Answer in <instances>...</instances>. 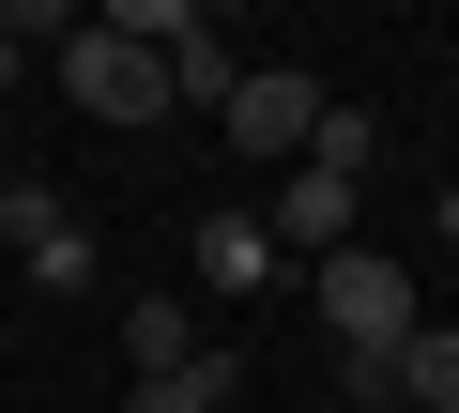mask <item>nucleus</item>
<instances>
[{"label": "nucleus", "instance_id": "obj_1", "mask_svg": "<svg viewBox=\"0 0 459 413\" xmlns=\"http://www.w3.org/2000/svg\"><path fill=\"white\" fill-rule=\"evenodd\" d=\"M62 92H77V123H153V108H169V62L123 47L108 16H77V31H62Z\"/></svg>", "mask_w": 459, "mask_h": 413}, {"label": "nucleus", "instance_id": "obj_2", "mask_svg": "<svg viewBox=\"0 0 459 413\" xmlns=\"http://www.w3.org/2000/svg\"><path fill=\"white\" fill-rule=\"evenodd\" d=\"M307 306L337 322V352H398V337H413V291H398V261H383V245L307 261Z\"/></svg>", "mask_w": 459, "mask_h": 413}, {"label": "nucleus", "instance_id": "obj_3", "mask_svg": "<svg viewBox=\"0 0 459 413\" xmlns=\"http://www.w3.org/2000/svg\"><path fill=\"white\" fill-rule=\"evenodd\" d=\"M0 245L31 261V291H92V215L47 184H0Z\"/></svg>", "mask_w": 459, "mask_h": 413}, {"label": "nucleus", "instance_id": "obj_4", "mask_svg": "<svg viewBox=\"0 0 459 413\" xmlns=\"http://www.w3.org/2000/svg\"><path fill=\"white\" fill-rule=\"evenodd\" d=\"M230 138H246L261 168H291L307 153V123H322V77H291V62H246V77H230V108H214Z\"/></svg>", "mask_w": 459, "mask_h": 413}, {"label": "nucleus", "instance_id": "obj_5", "mask_svg": "<svg viewBox=\"0 0 459 413\" xmlns=\"http://www.w3.org/2000/svg\"><path fill=\"white\" fill-rule=\"evenodd\" d=\"M184 276H199V291H276L291 261H276V230H261V199H214V215L184 230Z\"/></svg>", "mask_w": 459, "mask_h": 413}, {"label": "nucleus", "instance_id": "obj_6", "mask_svg": "<svg viewBox=\"0 0 459 413\" xmlns=\"http://www.w3.org/2000/svg\"><path fill=\"white\" fill-rule=\"evenodd\" d=\"M352 215H368V184H337V168H291L261 230H276V261H337V245H352Z\"/></svg>", "mask_w": 459, "mask_h": 413}, {"label": "nucleus", "instance_id": "obj_7", "mask_svg": "<svg viewBox=\"0 0 459 413\" xmlns=\"http://www.w3.org/2000/svg\"><path fill=\"white\" fill-rule=\"evenodd\" d=\"M230 398H246V352H184V367H153V383H123V413H230Z\"/></svg>", "mask_w": 459, "mask_h": 413}, {"label": "nucleus", "instance_id": "obj_8", "mask_svg": "<svg viewBox=\"0 0 459 413\" xmlns=\"http://www.w3.org/2000/svg\"><path fill=\"white\" fill-rule=\"evenodd\" d=\"M184 352H199V306H184V291H138V306H123V367L153 383V367H184Z\"/></svg>", "mask_w": 459, "mask_h": 413}, {"label": "nucleus", "instance_id": "obj_9", "mask_svg": "<svg viewBox=\"0 0 459 413\" xmlns=\"http://www.w3.org/2000/svg\"><path fill=\"white\" fill-rule=\"evenodd\" d=\"M398 413H459V322H413L398 337Z\"/></svg>", "mask_w": 459, "mask_h": 413}, {"label": "nucleus", "instance_id": "obj_10", "mask_svg": "<svg viewBox=\"0 0 459 413\" xmlns=\"http://www.w3.org/2000/svg\"><path fill=\"white\" fill-rule=\"evenodd\" d=\"M230 77H246V47H230V31L169 47V108H230Z\"/></svg>", "mask_w": 459, "mask_h": 413}, {"label": "nucleus", "instance_id": "obj_11", "mask_svg": "<svg viewBox=\"0 0 459 413\" xmlns=\"http://www.w3.org/2000/svg\"><path fill=\"white\" fill-rule=\"evenodd\" d=\"M337 398L352 413H398V352H337Z\"/></svg>", "mask_w": 459, "mask_h": 413}, {"label": "nucleus", "instance_id": "obj_12", "mask_svg": "<svg viewBox=\"0 0 459 413\" xmlns=\"http://www.w3.org/2000/svg\"><path fill=\"white\" fill-rule=\"evenodd\" d=\"M444 245H459V184H444Z\"/></svg>", "mask_w": 459, "mask_h": 413}]
</instances>
